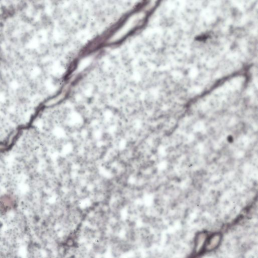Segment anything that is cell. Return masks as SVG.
<instances>
[{
  "label": "cell",
  "mask_w": 258,
  "mask_h": 258,
  "mask_svg": "<svg viewBox=\"0 0 258 258\" xmlns=\"http://www.w3.org/2000/svg\"><path fill=\"white\" fill-rule=\"evenodd\" d=\"M222 235L220 233H216L213 234L208 240H206V244L205 245V248L206 250L210 251L216 248L221 240Z\"/></svg>",
  "instance_id": "7a4b0ae2"
},
{
  "label": "cell",
  "mask_w": 258,
  "mask_h": 258,
  "mask_svg": "<svg viewBox=\"0 0 258 258\" xmlns=\"http://www.w3.org/2000/svg\"><path fill=\"white\" fill-rule=\"evenodd\" d=\"M136 19L137 16L132 15V17H130L127 21L125 22L124 25L119 29L113 36V39H118L122 38L123 36L129 33L132 31L134 27L136 25Z\"/></svg>",
  "instance_id": "6da1fadb"
},
{
  "label": "cell",
  "mask_w": 258,
  "mask_h": 258,
  "mask_svg": "<svg viewBox=\"0 0 258 258\" xmlns=\"http://www.w3.org/2000/svg\"><path fill=\"white\" fill-rule=\"evenodd\" d=\"M207 239V234L206 232H201L199 233L195 239V251L196 253H199L205 247L206 240Z\"/></svg>",
  "instance_id": "3957f363"
}]
</instances>
